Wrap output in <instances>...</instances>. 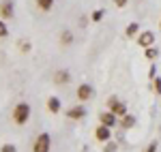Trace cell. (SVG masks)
Instances as JSON below:
<instances>
[{
    "label": "cell",
    "instance_id": "obj_25",
    "mask_svg": "<svg viewBox=\"0 0 161 152\" xmlns=\"http://www.w3.org/2000/svg\"><path fill=\"white\" fill-rule=\"evenodd\" d=\"M114 2H116V7H120V9H123V7L127 4V2H129V0H114Z\"/></svg>",
    "mask_w": 161,
    "mask_h": 152
},
{
    "label": "cell",
    "instance_id": "obj_18",
    "mask_svg": "<svg viewBox=\"0 0 161 152\" xmlns=\"http://www.w3.org/2000/svg\"><path fill=\"white\" fill-rule=\"evenodd\" d=\"M144 56H146L148 60H155V58L159 56V50H157V47H146V50H144Z\"/></svg>",
    "mask_w": 161,
    "mask_h": 152
},
{
    "label": "cell",
    "instance_id": "obj_11",
    "mask_svg": "<svg viewBox=\"0 0 161 152\" xmlns=\"http://www.w3.org/2000/svg\"><path fill=\"white\" fill-rule=\"evenodd\" d=\"M120 118H123V120H118V124H120L125 131H127V128H133L136 122H137V118L133 114H125V116H120Z\"/></svg>",
    "mask_w": 161,
    "mask_h": 152
},
{
    "label": "cell",
    "instance_id": "obj_2",
    "mask_svg": "<svg viewBox=\"0 0 161 152\" xmlns=\"http://www.w3.org/2000/svg\"><path fill=\"white\" fill-rule=\"evenodd\" d=\"M52 150V135L50 133H39L35 144H32V152H50Z\"/></svg>",
    "mask_w": 161,
    "mask_h": 152
},
{
    "label": "cell",
    "instance_id": "obj_10",
    "mask_svg": "<svg viewBox=\"0 0 161 152\" xmlns=\"http://www.w3.org/2000/svg\"><path fill=\"white\" fill-rule=\"evenodd\" d=\"M95 137H97V141H110L112 139V128L108 127H103V124H99V127L95 128Z\"/></svg>",
    "mask_w": 161,
    "mask_h": 152
},
{
    "label": "cell",
    "instance_id": "obj_21",
    "mask_svg": "<svg viewBox=\"0 0 161 152\" xmlns=\"http://www.w3.org/2000/svg\"><path fill=\"white\" fill-rule=\"evenodd\" d=\"M116 148H118L116 141H105V150L103 152H116Z\"/></svg>",
    "mask_w": 161,
    "mask_h": 152
},
{
    "label": "cell",
    "instance_id": "obj_17",
    "mask_svg": "<svg viewBox=\"0 0 161 152\" xmlns=\"http://www.w3.org/2000/svg\"><path fill=\"white\" fill-rule=\"evenodd\" d=\"M17 47H19V51H22V54H28V51L32 50V43H30V41H26V39H22V41L17 43Z\"/></svg>",
    "mask_w": 161,
    "mask_h": 152
},
{
    "label": "cell",
    "instance_id": "obj_4",
    "mask_svg": "<svg viewBox=\"0 0 161 152\" xmlns=\"http://www.w3.org/2000/svg\"><path fill=\"white\" fill-rule=\"evenodd\" d=\"M75 97H77V101H90L92 97H95V88H92V84H80L77 90H75Z\"/></svg>",
    "mask_w": 161,
    "mask_h": 152
},
{
    "label": "cell",
    "instance_id": "obj_15",
    "mask_svg": "<svg viewBox=\"0 0 161 152\" xmlns=\"http://www.w3.org/2000/svg\"><path fill=\"white\" fill-rule=\"evenodd\" d=\"M37 7L39 9H41V11H50L52 7H54V0H37Z\"/></svg>",
    "mask_w": 161,
    "mask_h": 152
},
{
    "label": "cell",
    "instance_id": "obj_8",
    "mask_svg": "<svg viewBox=\"0 0 161 152\" xmlns=\"http://www.w3.org/2000/svg\"><path fill=\"white\" fill-rule=\"evenodd\" d=\"M99 122L103 124V127H108V128H114L116 124H118V118L112 114V112H103V114H99Z\"/></svg>",
    "mask_w": 161,
    "mask_h": 152
},
{
    "label": "cell",
    "instance_id": "obj_27",
    "mask_svg": "<svg viewBox=\"0 0 161 152\" xmlns=\"http://www.w3.org/2000/svg\"><path fill=\"white\" fill-rule=\"evenodd\" d=\"M159 28H161V19H159Z\"/></svg>",
    "mask_w": 161,
    "mask_h": 152
},
{
    "label": "cell",
    "instance_id": "obj_24",
    "mask_svg": "<svg viewBox=\"0 0 161 152\" xmlns=\"http://www.w3.org/2000/svg\"><path fill=\"white\" fill-rule=\"evenodd\" d=\"M148 77H150V79H155V77H157V66H150V71H148Z\"/></svg>",
    "mask_w": 161,
    "mask_h": 152
},
{
    "label": "cell",
    "instance_id": "obj_22",
    "mask_svg": "<svg viewBox=\"0 0 161 152\" xmlns=\"http://www.w3.org/2000/svg\"><path fill=\"white\" fill-rule=\"evenodd\" d=\"M153 88H155L157 94H161V77H155V79H153Z\"/></svg>",
    "mask_w": 161,
    "mask_h": 152
},
{
    "label": "cell",
    "instance_id": "obj_9",
    "mask_svg": "<svg viewBox=\"0 0 161 152\" xmlns=\"http://www.w3.org/2000/svg\"><path fill=\"white\" fill-rule=\"evenodd\" d=\"M137 43L146 50V47H153V43H155V32H150V30H146V32H140L137 34Z\"/></svg>",
    "mask_w": 161,
    "mask_h": 152
},
{
    "label": "cell",
    "instance_id": "obj_12",
    "mask_svg": "<svg viewBox=\"0 0 161 152\" xmlns=\"http://www.w3.org/2000/svg\"><path fill=\"white\" fill-rule=\"evenodd\" d=\"M47 109H50L52 114H60V109H62V103L58 97H50L47 99Z\"/></svg>",
    "mask_w": 161,
    "mask_h": 152
},
{
    "label": "cell",
    "instance_id": "obj_13",
    "mask_svg": "<svg viewBox=\"0 0 161 152\" xmlns=\"http://www.w3.org/2000/svg\"><path fill=\"white\" fill-rule=\"evenodd\" d=\"M125 34H127L129 39H131V37H137V34H140V24H137V22H131V24L125 28Z\"/></svg>",
    "mask_w": 161,
    "mask_h": 152
},
{
    "label": "cell",
    "instance_id": "obj_16",
    "mask_svg": "<svg viewBox=\"0 0 161 152\" xmlns=\"http://www.w3.org/2000/svg\"><path fill=\"white\" fill-rule=\"evenodd\" d=\"M103 17H105V11H103V9H95V11L90 13V19H92L95 24H97V22H101Z\"/></svg>",
    "mask_w": 161,
    "mask_h": 152
},
{
    "label": "cell",
    "instance_id": "obj_1",
    "mask_svg": "<svg viewBox=\"0 0 161 152\" xmlns=\"http://www.w3.org/2000/svg\"><path fill=\"white\" fill-rule=\"evenodd\" d=\"M30 114H32V107H30V103L22 101V103H17V105L13 107L11 118H13V122H15L17 127H24V124H28V120H30Z\"/></svg>",
    "mask_w": 161,
    "mask_h": 152
},
{
    "label": "cell",
    "instance_id": "obj_6",
    "mask_svg": "<svg viewBox=\"0 0 161 152\" xmlns=\"http://www.w3.org/2000/svg\"><path fill=\"white\" fill-rule=\"evenodd\" d=\"M64 114H67V118H71V120H82V118H86V107L84 105H73Z\"/></svg>",
    "mask_w": 161,
    "mask_h": 152
},
{
    "label": "cell",
    "instance_id": "obj_14",
    "mask_svg": "<svg viewBox=\"0 0 161 152\" xmlns=\"http://www.w3.org/2000/svg\"><path fill=\"white\" fill-rule=\"evenodd\" d=\"M60 43L64 45V47H69V45L73 43V32H71V30H62V34H60Z\"/></svg>",
    "mask_w": 161,
    "mask_h": 152
},
{
    "label": "cell",
    "instance_id": "obj_3",
    "mask_svg": "<svg viewBox=\"0 0 161 152\" xmlns=\"http://www.w3.org/2000/svg\"><path fill=\"white\" fill-rule=\"evenodd\" d=\"M108 112H112V114L116 116V118H120V116L127 114V105H125L120 99H116V97H110V99H108Z\"/></svg>",
    "mask_w": 161,
    "mask_h": 152
},
{
    "label": "cell",
    "instance_id": "obj_19",
    "mask_svg": "<svg viewBox=\"0 0 161 152\" xmlns=\"http://www.w3.org/2000/svg\"><path fill=\"white\" fill-rule=\"evenodd\" d=\"M7 34H9V26H7L4 19H0V39H4Z\"/></svg>",
    "mask_w": 161,
    "mask_h": 152
},
{
    "label": "cell",
    "instance_id": "obj_7",
    "mask_svg": "<svg viewBox=\"0 0 161 152\" xmlns=\"http://www.w3.org/2000/svg\"><path fill=\"white\" fill-rule=\"evenodd\" d=\"M71 81V73L67 71V69H58L56 73H54V84L56 86H67Z\"/></svg>",
    "mask_w": 161,
    "mask_h": 152
},
{
    "label": "cell",
    "instance_id": "obj_23",
    "mask_svg": "<svg viewBox=\"0 0 161 152\" xmlns=\"http://www.w3.org/2000/svg\"><path fill=\"white\" fill-rule=\"evenodd\" d=\"M144 152H157V141H150V144H148V148H146Z\"/></svg>",
    "mask_w": 161,
    "mask_h": 152
},
{
    "label": "cell",
    "instance_id": "obj_5",
    "mask_svg": "<svg viewBox=\"0 0 161 152\" xmlns=\"http://www.w3.org/2000/svg\"><path fill=\"white\" fill-rule=\"evenodd\" d=\"M13 15H15V2L13 0H2L0 2V19H11Z\"/></svg>",
    "mask_w": 161,
    "mask_h": 152
},
{
    "label": "cell",
    "instance_id": "obj_26",
    "mask_svg": "<svg viewBox=\"0 0 161 152\" xmlns=\"http://www.w3.org/2000/svg\"><path fill=\"white\" fill-rule=\"evenodd\" d=\"M159 135H161V127H159Z\"/></svg>",
    "mask_w": 161,
    "mask_h": 152
},
{
    "label": "cell",
    "instance_id": "obj_20",
    "mask_svg": "<svg viewBox=\"0 0 161 152\" xmlns=\"http://www.w3.org/2000/svg\"><path fill=\"white\" fill-rule=\"evenodd\" d=\"M0 152H17V148H15V144H4V146H0Z\"/></svg>",
    "mask_w": 161,
    "mask_h": 152
}]
</instances>
